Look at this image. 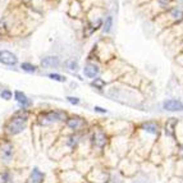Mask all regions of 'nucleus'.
Segmentation results:
<instances>
[{"label":"nucleus","instance_id":"f257e3e1","mask_svg":"<svg viewBox=\"0 0 183 183\" xmlns=\"http://www.w3.org/2000/svg\"><path fill=\"white\" fill-rule=\"evenodd\" d=\"M26 124H27V117H16L9 122L7 129L10 135H18L26 128Z\"/></svg>","mask_w":183,"mask_h":183},{"label":"nucleus","instance_id":"f03ea898","mask_svg":"<svg viewBox=\"0 0 183 183\" xmlns=\"http://www.w3.org/2000/svg\"><path fill=\"white\" fill-rule=\"evenodd\" d=\"M62 118H63V114L56 113V112H49V113H44V114L40 115L39 123L41 126H47V124L54 123V122L62 120Z\"/></svg>","mask_w":183,"mask_h":183},{"label":"nucleus","instance_id":"7ed1b4c3","mask_svg":"<svg viewBox=\"0 0 183 183\" xmlns=\"http://www.w3.org/2000/svg\"><path fill=\"white\" fill-rule=\"evenodd\" d=\"M0 62H2L3 64H7V65H14V64H17L18 59L13 53L7 51V50H2L0 51Z\"/></svg>","mask_w":183,"mask_h":183},{"label":"nucleus","instance_id":"20e7f679","mask_svg":"<svg viewBox=\"0 0 183 183\" xmlns=\"http://www.w3.org/2000/svg\"><path fill=\"white\" fill-rule=\"evenodd\" d=\"M163 106L165 110H169V112H182L183 110V103L179 100H174V99L164 101Z\"/></svg>","mask_w":183,"mask_h":183},{"label":"nucleus","instance_id":"39448f33","mask_svg":"<svg viewBox=\"0 0 183 183\" xmlns=\"http://www.w3.org/2000/svg\"><path fill=\"white\" fill-rule=\"evenodd\" d=\"M0 156H2L5 161H9L12 159V156H13V146L9 142H5L2 147H0Z\"/></svg>","mask_w":183,"mask_h":183},{"label":"nucleus","instance_id":"423d86ee","mask_svg":"<svg viewBox=\"0 0 183 183\" xmlns=\"http://www.w3.org/2000/svg\"><path fill=\"white\" fill-rule=\"evenodd\" d=\"M84 72V76L89 77V78H95L97 75H99V67L95 65V64H87L83 69Z\"/></svg>","mask_w":183,"mask_h":183},{"label":"nucleus","instance_id":"0eeeda50","mask_svg":"<svg viewBox=\"0 0 183 183\" xmlns=\"http://www.w3.org/2000/svg\"><path fill=\"white\" fill-rule=\"evenodd\" d=\"M41 64L46 68H54L59 65V59L56 56H47L41 60Z\"/></svg>","mask_w":183,"mask_h":183},{"label":"nucleus","instance_id":"6e6552de","mask_svg":"<svg viewBox=\"0 0 183 183\" xmlns=\"http://www.w3.org/2000/svg\"><path fill=\"white\" fill-rule=\"evenodd\" d=\"M14 97H16V100H17L23 108L31 105V101L26 97V95H24L23 92H21V91H16V92H14Z\"/></svg>","mask_w":183,"mask_h":183},{"label":"nucleus","instance_id":"1a4fd4ad","mask_svg":"<svg viewBox=\"0 0 183 183\" xmlns=\"http://www.w3.org/2000/svg\"><path fill=\"white\" fill-rule=\"evenodd\" d=\"M44 181V173L40 172L37 168H35L31 173V182L32 183H42Z\"/></svg>","mask_w":183,"mask_h":183},{"label":"nucleus","instance_id":"9d476101","mask_svg":"<svg viewBox=\"0 0 183 183\" xmlns=\"http://www.w3.org/2000/svg\"><path fill=\"white\" fill-rule=\"evenodd\" d=\"M67 124L70 129H79L83 126V120L79 118H72V119H68Z\"/></svg>","mask_w":183,"mask_h":183},{"label":"nucleus","instance_id":"9b49d317","mask_svg":"<svg viewBox=\"0 0 183 183\" xmlns=\"http://www.w3.org/2000/svg\"><path fill=\"white\" fill-rule=\"evenodd\" d=\"M142 128L145 131H147L150 133H156L157 132V126L155 123H151V122H147V123H143L142 124Z\"/></svg>","mask_w":183,"mask_h":183},{"label":"nucleus","instance_id":"f8f14e48","mask_svg":"<svg viewBox=\"0 0 183 183\" xmlns=\"http://www.w3.org/2000/svg\"><path fill=\"white\" fill-rule=\"evenodd\" d=\"M21 68H22L23 70H26V72H30V73H32V72L36 70V67L32 65V64H30V63H23Z\"/></svg>","mask_w":183,"mask_h":183},{"label":"nucleus","instance_id":"ddd939ff","mask_svg":"<svg viewBox=\"0 0 183 183\" xmlns=\"http://www.w3.org/2000/svg\"><path fill=\"white\" fill-rule=\"evenodd\" d=\"M112 24H113V18L112 17H108L106 18V23H105V27H104L105 32H109V31L112 30Z\"/></svg>","mask_w":183,"mask_h":183},{"label":"nucleus","instance_id":"4468645a","mask_svg":"<svg viewBox=\"0 0 183 183\" xmlns=\"http://www.w3.org/2000/svg\"><path fill=\"white\" fill-rule=\"evenodd\" d=\"M12 91H9V90H3L2 91V99H4V100H10L12 99Z\"/></svg>","mask_w":183,"mask_h":183},{"label":"nucleus","instance_id":"2eb2a0df","mask_svg":"<svg viewBox=\"0 0 183 183\" xmlns=\"http://www.w3.org/2000/svg\"><path fill=\"white\" fill-rule=\"evenodd\" d=\"M51 79H54V81H58V82H64L65 81V78L63 77V76H60V75H55V73H53V75H50L49 76Z\"/></svg>","mask_w":183,"mask_h":183},{"label":"nucleus","instance_id":"dca6fc26","mask_svg":"<svg viewBox=\"0 0 183 183\" xmlns=\"http://www.w3.org/2000/svg\"><path fill=\"white\" fill-rule=\"evenodd\" d=\"M92 84H94V86H97L99 89H101V87L104 86V81H103V79H100V78H96V79L92 82Z\"/></svg>","mask_w":183,"mask_h":183},{"label":"nucleus","instance_id":"f3484780","mask_svg":"<svg viewBox=\"0 0 183 183\" xmlns=\"http://www.w3.org/2000/svg\"><path fill=\"white\" fill-rule=\"evenodd\" d=\"M68 99V101L70 103V104H75V105H77L78 103H79V99H77V97H72V96H69V97H67Z\"/></svg>","mask_w":183,"mask_h":183},{"label":"nucleus","instance_id":"a211bd4d","mask_svg":"<svg viewBox=\"0 0 183 183\" xmlns=\"http://www.w3.org/2000/svg\"><path fill=\"white\" fill-rule=\"evenodd\" d=\"M3 179H4V183H12V181H10V174H9V173H5V174L3 176Z\"/></svg>","mask_w":183,"mask_h":183},{"label":"nucleus","instance_id":"6ab92c4d","mask_svg":"<svg viewBox=\"0 0 183 183\" xmlns=\"http://www.w3.org/2000/svg\"><path fill=\"white\" fill-rule=\"evenodd\" d=\"M68 65H69L70 69H77V63H76V62H69Z\"/></svg>","mask_w":183,"mask_h":183},{"label":"nucleus","instance_id":"aec40b11","mask_svg":"<svg viewBox=\"0 0 183 183\" xmlns=\"http://www.w3.org/2000/svg\"><path fill=\"white\" fill-rule=\"evenodd\" d=\"M95 110H96V112H100V113H106L105 109H103V108H100V106H95Z\"/></svg>","mask_w":183,"mask_h":183},{"label":"nucleus","instance_id":"412c9836","mask_svg":"<svg viewBox=\"0 0 183 183\" xmlns=\"http://www.w3.org/2000/svg\"><path fill=\"white\" fill-rule=\"evenodd\" d=\"M181 149H182L181 151H182V159H183V146H182V147H181Z\"/></svg>","mask_w":183,"mask_h":183},{"label":"nucleus","instance_id":"4be33fe9","mask_svg":"<svg viewBox=\"0 0 183 183\" xmlns=\"http://www.w3.org/2000/svg\"><path fill=\"white\" fill-rule=\"evenodd\" d=\"M23 2H30V0H23Z\"/></svg>","mask_w":183,"mask_h":183}]
</instances>
